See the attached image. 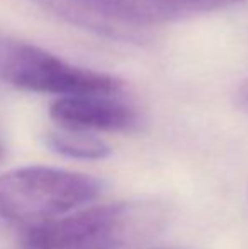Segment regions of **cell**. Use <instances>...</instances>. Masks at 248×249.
Masks as SVG:
<instances>
[{"instance_id":"1","label":"cell","mask_w":248,"mask_h":249,"mask_svg":"<svg viewBox=\"0 0 248 249\" xmlns=\"http://www.w3.org/2000/svg\"><path fill=\"white\" fill-rule=\"evenodd\" d=\"M160 222L155 205L117 202L70 212L27 229V249H124Z\"/></svg>"},{"instance_id":"2","label":"cell","mask_w":248,"mask_h":249,"mask_svg":"<svg viewBox=\"0 0 248 249\" xmlns=\"http://www.w3.org/2000/svg\"><path fill=\"white\" fill-rule=\"evenodd\" d=\"M102 192V181L85 173L27 166L0 175V217L38 226L73 212Z\"/></svg>"},{"instance_id":"3","label":"cell","mask_w":248,"mask_h":249,"mask_svg":"<svg viewBox=\"0 0 248 249\" xmlns=\"http://www.w3.org/2000/svg\"><path fill=\"white\" fill-rule=\"evenodd\" d=\"M0 82L57 97L123 92V82L116 76L72 65L43 48L12 37H0Z\"/></svg>"},{"instance_id":"4","label":"cell","mask_w":248,"mask_h":249,"mask_svg":"<svg viewBox=\"0 0 248 249\" xmlns=\"http://www.w3.org/2000/svg\"><path fill=\"white\" fill-rule=\"evenodd\" d=\"M121 93H80L58 97L50 115L61 129L73 131L126 132L138 127V112L121 100Z\"/></svg>"},{"instance_id":"5","label":"cell","mask_w":248,"mask_h":249,"mask_svg":"<svg viewBox=\"0 0 248 249\" xmlns=\"http://www.w3.org/2000/svg\"><path fill=\"white\" fill-rule=\"evenodd\" d=\"M60 19L116 39L141 37L126 0H36Z\"/></svg>"},{"instance_id":"6","label":"cell","mask_w":248,"mask_h":249,"mask_svg":"<svg viewBox=\"0 0 248 249\" xmlns=\"http://www.w3.org/2000/svg\"><path fill=\"white\" fill-rule=\"evenodd\" d=\"M148 31L194 14L214 12L238 5L243 0H129Z\"/></svg>"},{"instance_id":"7","label":"cell","mask_w":248,"mask_h":249,"mask_svg":"<svg viewBox=\"0 0 248 249\" xmlns=\"http://www.w3.org/2000/svg\"><path fill=\"white\" fill-rule=\"evenodd\" d=\"M48 146L58 154L75 160L97 161L104 160L111 154V148L102 141L95 138L92 132L73 131V129H61L50 132L46 138Z\"/></svg>"},{"instance_id":"8","label":"cell","mask_w":248,"mask_h":249,"mask_svg":"<svg viewBox=\"0 0 248 249\" xmlns=\"http://www.w3.org/2000/svg\"><path fill=\"white\" fill-rule=\"evenodd\" d=\"M238 102H240V105L248 112V78L240 85V89H238Z\"/></svg>"},{"instance_id":"9","label":"cell","mask_w":248,"mask_h":249,"mask_svg":"<svg viewBox=\"0 0 248 249\" xmlns=\"http://www.w3.org/2000/svg\"><path fill=\"white\" fill-rule=\"evenodd\" d=\"M2 153H3V146H2V141H0V156H2Z\"/></svg>"}]
</instances>
